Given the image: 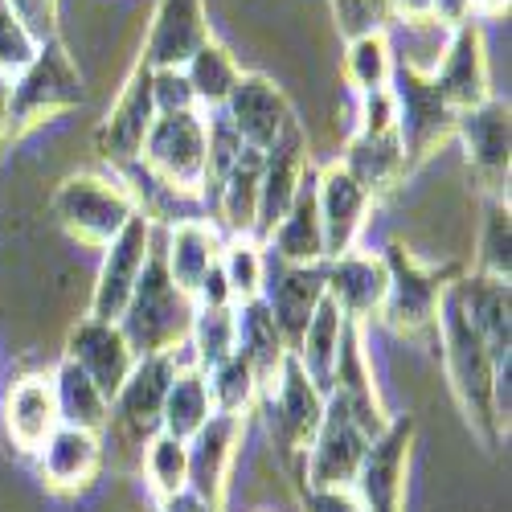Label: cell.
<instances>
[{"label":"cell","mask_w":512,"mask_h":512,"mask_svg":"<svg viewBox=\"0 0 512 512\" xmlns=\"http://www.w3.org/2000/svg\"><path fill=\"white\" fill-rule=\"evenodd\" d=\"M439 353H443L447 386H451V398H455L463 422L472 426V435L488 451H496L508 439V431L496 418V398H492L500 365L488 353V345H484V336L476 332V324L467 320L455 283L443 291V304H439Z\"/></svg>","instance_id":"1"},{"label":"cell","mask_w":512,"mask_h":512,"mask_svg":"<svg viewBox=\"0 0 512 512\" xmlns=\"http://www.w3.org/2000/svg\"><path fill=\"white\" fill-rule=\"evenodd\" d=\"M193 295H185L173 275L164 267V238L152 234L148 263L136 279V291L127 300L119 328L127 336L136 357H156V353H177L189 345V328H193Z\"/></svg>","instance_id":"2"},{"label":"cell","mask_w":512,"mask_h":512,"mask_svg":"<svg viewBox=\"0 0 512 512\" xmlns=\"http://www.w3.org/2000/svg\"><path fill=\"white\" fill-rule=\"evenodd\" d=\"M381 259H386V271H390V287L377 316L386 320L394 336L439 349V304H443V291L463 275V267H451V263L431 267L398 242L381 250Z\"/></svg>","instance_id":"3"},{"label":"cell","mask_w":512,"mask_h":512,"mask_svg":"<svg viewBox=\"0 0 512 512\" xmlns=\"http://www.w3.org/2000/svg\"><path fill=\"white\" fill-rule=\"evenodd\" d=\"M136 209L140 205L132 185L115 173H70L50 197L54 222L78 246H91V250H107V242L132 222Z\"/></svg>","instance_id":"4"},{"label":"cell","mask_w":512,"mask_h":512,"mask_svg":"<svg viewBox=\"0 0 512 512\" xmlns=\"http://www.w3.org/2000/svg\"><path fill=\"white\" fill-rule=\"evenodd\" d=\"M74 107H82V74L66 54L62 37H50L46 46H37L33 62L13 78V91H9L13 140H21L33 127L50 123Z\"/></svg>","instance_id":"5"},{"label":"cell","mask_w":512,"mask_h":512,"mask_svg":"<svg viewBox=\"0 0 512 512\" xmlns=\"http://www.w3.org/2000/svg\"><path fill=\"white\" fill-rule=\"evenodd\" d=\"M140 173L152 177L164 193L177 201L201 205V177H205V111L156 115L152 132L140 152Z\"/></svg>","instance_id":"6"},{"label":"cell","mask_w":512,"mask_h":512,"mask_svg":"<svg viewBox=\"0 0 512 512\" xmlns=\"http://www.w3.org/2000/svg\"><path fill=\"white\" fill-rule=\"evenodd\" d=\"M390 95H394V111H398V144L406 156V173H414L418 164H426L455 136L459 115L439 99L431 78H422L406 66H394Z\"/></svg>","instance_id":"7"},{"label":"cell","mask_w":512,"mask_h":512,"mask_svg":"<svg viewBox=\"0 0 512 512\" xmlns=\"http://www.w3.org/2000/svg\"><path fill=\"white\" fill-rule=\"evenodd\" d=\"M263 414H267V435L279 451L283 463H304L320 418H324V394L308 381V373L300 369V361L287 357L279 386L263 398Z\"/></svg>","instance_id":"8"},{"label":"cell","mask_w":512,"mask_h":512,"mask_svg":"<svg viewBox=\"0 0 512 512\" xmlns=\"http://www.w3.org/2000/svg\"><path fill=\"white\" fill-rule=\"evenodd\" d=\"M455 136L467 156V173L476 177L488 201H508V164H512V119L504 99H488L455 119Z\"/></svg>","instance_id":"9"},{"label":"cell","mask_w":512,"mask_h":512,"mask_svg":"<svg viewBox=\"0 0 512 512\" xmlns=\"http://www.w3.org/2000/svg\"><path fill=\"white\" fill-rule=\"evenodd\" d=\"M414 435H418L414 414H398L369 443L353 480V492L365 512H406V467H410Z\"/></svg>","instance_id":"10"},{"label":"cell","mask_w":512,"mask_h":512,"mask_svg":"<svg viewBox=\"0 0 512 512\" xmlns=\"http://www.w3.org/2000/svg\"><path fill=\"white\" fill-rule=\"evenodd\" d=\"M177 369H181L177 353L140 357L136 369L119 386V394L111 398V422L132 447H148L160 435V410H164V398H168Z\"/></svg>","instance_id":"11"},{"label":"cell","mask_w":512,"mask_h":512,"mask_svg":"<svg viewBox=\"0 0 512 512\" xmlns=\"http://www.w3.org/2000/svg\"><path fill=\"white\" fill-rule=\"evenodd\" d=\"M156 123V99H152V66L136 62L132 74H127L123 91L115 99V107L107 111V119L95 132V148L111 168H132L144 152V140Z\"/></svg>","instance_id":"12"},{"label":"cell","mask_w":512,"mask_h":512,"mask_svg":"<svg viewBox=\"0 0 512 512\" xmlns=\"http://www.w3.org/2000/svg\"><path fill=\"white\" fill-rule=\"evenodd\" d=\"M152 234H156V222L148 218L144 209H136L132 222H127L107 242L103 267H99V283H95V295H91V320L119 324L127 300H132V291H136V279H140V271L148 263Z\"/></svg>","instance_id":"13"},{"label":"cell","mask_w":512,"mask_h":512,"mask_svg":"<svg viewBox=\"0 0 512 512\" xmlns=\"http://www.w3.org/2000/svg\"><path fill=\"white\" fill-rule=\"evenodd\" d=\"M222 115L230 119L238 140L246 148H254V152H263V156L291 132V127H300L287 95L275 87L267 74H238Z\"/></svg>","instance_id":"14"},{"label":"cell","mask_w":512,"mask_h":512,"mask_svg":"<svg viewBox=\"0 0 512 512\" xmlns=\"http://www.w3.org/2000/svg\"><path fill=\"white\" fill-rule=\"evenodd\" d=\"M439 99L463 115L480 103L492 99V74H488V41H484V29L480 21H463L451 29L447 37V50H443V62L435 66L431 74Z\"/></svg>","instance_id":"15"},{"label":"cell","mask_w":512,"mask_h":512,"mask_svg":"<svg viewBox=\"0 0 512 512\" xmlns=\"http://www.w3.org/2000/svg\"><path fill=\"white\" fill-rule=\"evenodd\" d=\"M205 41H213L205 0H156L140 62L152 70H185Z\"/></svg>","instance_id":"16"},{"label":"cell","mask_w":512,"mask_h":512,"mask_svg":"<svg viewBox=\"0 0 512 512\" xmlns=\"http://www.w3.org/2000/svg\"><path fill=\"white\" fill-rule=\"evenodd\" d=\"M316 201H320V230H324V263L357 250V238L365 230V218L373 201L361 193V185L340 168V160L324 164L316 177Z\"/></svg>","instance_id":"17"},{"label":"cell","mask_w":512,"mask_h":512,"mask_svg":"<svg viewBox=\"0 0 512 512\" xmlns=\"http://www.w3.org/2000/svg\"><path fill=\"white\" fill-rule=\"evenodd\" d=\"M242 435H246V418L242 414H213L201 431L185 443V451H189V492H197L201 500L222 508L226 480H230L234 455L242 447Z\"/></svg>","instance_id":"18"},{"label":"cell","mask_w":512,"mask_h":512,"mask_svg":"<svg viewBox=\"0 0 512 512\" xmlns=\"http://www.w3.org/2000/svg\"><path fill=\"white\" fill-rule=\"evenodd\" d=\"M386 287H390V271L381 254L349 250L340 259L324 263V295L349 324H365L369 316H377L381 304H386Z\"/></svg>","instance_id":"19"},{"label":"cell","mask_w":512,"mask_h":512,"mask_svg":"<svg viewBox=\"0 0 512 512\" xmlns=\"http://www.w3.org/2000/svg\"><path fill=\"white\" fill-rule=\"evenodd\" d=\"M66 357L87 373L95 386L107 394V402L119 394V386L127 381V373L136 369V353L127 345V336L119 324H107V320H78L70 340H66Z\"/></svg>","instance_id":"20"},{"label":"cell","mask_w":512,"mask_h":512,"mask_svg":"<svg viewBox=\"0 0 512 512\" xmlns=\"http://www.w3.org/2000/svg\"><path fill=\"white\" fill-rule=\"evenodd\" d=\"M308 164V136L304 127H291V132L263 156V185H259V213H254V242L267 246L271 230L283 222V213L295 201V189H300Z\"/></svg>","instance_id":"21"},{"label":"cell","mask_w":512,"mask_h":512,"mask_svg":"<svg viewBox=\"0 0 512 512\" xmlns=\"http://www.w3.org/2000/svg\"><path fill=\"white\" fill-rule=\"evenodd\" d=\"M324 300V263L316 267H291L275 254H267V271H263V304L279 320L287 345H295L312 320L316 304Z\"/></svg>","instance_id":"22"},{"label":"cell","mask_w":512,"mask_h":512,"mask_svg":"<svg viewBox=\"0 0 512 512\" xmlns=\"http://www.w3.org/2000/svg\"><path fill=\"white\" fill-rule=\"evenodd\" d=\"M316 177H320V168L308 160L291 209L283 213V222L271 230V238L263 246L267 254H275V259H283L291 267H316V263H324V230H320Z\"/></svg>","instance_id":"23"},{"label":"cell","mask_w":512,"mask_h":512,"mask_svg":"<svg viewBox=\"0 0 512 512\" xmlns=\"http://www.w3.org/2000/svg\"><path fill=\"white\" fill-rule=\"evenodd\" d=\"M455 291L463 300L467 320L476 324V332L484 336L488 353L496 357V365L512 361V283L492 279V275H476L463 271L455 279Z\"/></svg>","instance_id":"24"},{"label":"cell","mask_w":512,"mask_h":512,"mask_svg":"<svg viewBox=\"0 0 512 512\" xmlns=\"http://www.w3.org/2000/svg\"><path fill=\"white\" fill-rule=\"evenodd\" d=\"M41 480L54 492H87L99 480L103 467V439L91 431H74V426H58L37 451Z\"/></svg>","instance_id":"25"},{"label":"cell","mask_w":512,"mask_h":512,"mask_svg":"<svg viewBox=\"0 0 512 512\" xmlns=\"http://www.w3.org/2000/svg\"><path fill=\"white\" fill-rule=\"evenodd\" d=\"M58 398H54V377L29 373L5 398V431L17 451L37 455L46 447V439L58 431Z\"/></svg>","instance_id":"26"},{"label":"cell","mask_w":512,"mask_h":512,"mask_svg":"<svg viewBox=\"0 0 512 512\" xmlns=\"http://www.w3.org/2000/svg\"><path fill=\"white\" fill-rule=\"evenodd\" d=\"M234 316H238V353L246 357L254 381H259V398H267L279 386V373H283V361L291 357V345L279 320L271 316V308L263 304V295L238 304Z\"/></svg>","instance_id":"27"},{"label":"cell","mask_w":512,"mask_h":512,"mask_svg":"<svg viewBox=\"0 0 512 512\" xmlns=\"http://www.w3.org/2000/svg\"><path fill=\"white\" fill-rule=\"evenodd\" d=\"M222 230L205 222V218H185L177 226H168L164 234V267L173 275V283L185 295H197L201 279L209 275V267L222 259Z\"/></svg>","instance_id":"28"},{"label":"cell","mask_w":512,"mask_h":512,"mask_svg":"<svg viewBox=\"0 0 512 512\" xmlns=\"http://www.w3.org/2000/svg\"><path fill=\"white\" fill-rule=\"evenodd\" d=\"M345 332H349V320L340 316V308L324 295V300L316 304V312H312V320L304 324L300 340L291 345V357L300 361V369L308 373V381L324 398H328L332 381H336L340 349H345Z\"/></svg>","instance_id":"29"},{"label":"cell","mask_w":512,"mask_h":512,"mask_svg":"<svg viewBox=\"0 0 512 512\" xmlns=\"http://www.w3.org/2000/svg\"><path fill=\"white\" fill-rule=\"evenodd\" d=\"M340 168H345V173L361 185V193L369 201L386 197L394 185H402L410 177L402 144H398V132L394 136H361V132H353L345 156H340Z\"/></svg>","instance_id":"30"},{"label":"cell","mask_w":512,"mask_h":512,"mask_svg":"<svg viewBox=\"0 0 512 512\" xmlns=\"http://www.w3.org/2000/svg\"><path fill=\"white\" fill-rule=\"evenodd\" d=\"M50 377H54V398H58V422L74 426V431H91V435L103 439V431L111 426L107 394L70 357H62Z\"/></svg>","instance_id":"31"},{"label":"cell","mask_w":512,"mask_h":512,"mask_svg":"<svg viewBox=\"0 0 512 512\" xmlns=\"http://www.w3.org/2000/svg\"><path fill=\"white\" fill-rule=\"evenodd\" d=\"M259 185H263V152L242 148L234 173L222 185V197L213 205V218L222 222L230 238H250L254 234V213H259Z\"/></svg>","instance_id":"32"},{"label":"cell","mask_w":512,"mask_h":512,"mask_svg":"<svg viewBox=\"0 0 512 512\" xmlns=\"http://www.w3.org/2000/svg\"><path fill=\"white\" fill-rule=\"evenodd\" d=\"M209 418H213V398H209L205 373L197 365H181L173 386H168L164 410H160V431L189 443Z\"/></svg>","instance_id":"33"},{"label":"cell","mask_w":512,"mask_h":512,"mask_svg":"<svg viewBox=\"0 0 512 512\" xmlns=\"http://www.w3.org/2000/svg\"><path fill=\"white\" fill-rule=\"evenodd\" d=\"M238 74L242 70H238L234 54L222 46V41H205L185 66V78H189L193 99H197L201 111H222L230 91H234V82H238Z\"/></svg>","instance_id":"34"},{"label":"cell","mask_w":512,"mask_h":512,"mask_svg":"<svg viewBox=\"0 0 512 512\" xmlns=\"http://www.w3.org/2000/svg\"><path fill=\"white\" fill-rule=\"evenodd\" d=\"M345 78L357 95L386 91L394 78V46L390 33H365L345 41Z\"/></svg>","instance_id":"35"},{"label":"cell","mask_w":512,"mask_h":512,"mask_svg":"<svg viewBox=\"0 0 512 512\" xmlns=\"http://www.w3.org/2000/svg\"><path fill=\"white\" fill-rule=\"evenodd\" d=\"M189 345H193V365L201 373L230 361L238 353V316H234V308H197L193 328H189Z\"/></svg>","instance_id":"36"},{"label":"cell","mask_w":512,"mask_h":512,"mask_svg":"<svg viewBox=\"0 0 512 512\" xmlns=\"http://www.w3.org/2000/svg\"><path fill=\"white\" fill-rule=\"evenodd\" d=\"M242 140H238V132L230 127V119L218 111L213 119H205V177H201V205L213 213V205H218V197H222V185H226V177L234 173V164H238V156H242Z\"/></svg>","instance_id":"37"},{"label":"cell","mask_w":512,"mask_h":512,"mask_svg":"<svg viewBox=\"0 0 512 512\" xmlns=\"http://www.w3.org/2000/svg\"><path fill=\"white\" fill-rule=\"evenodd\" d=\"M230 295H234V308L246 300H259L263 295V271H267V250L254 242V238H230L222 246V259H218Z\"/></svg>","instance_id":"38"},{"label":"cell","mask_w":512,"mask_h":512,"mask_svg":"<svg viewBox=\"0 0 512 512\" xmlns=\"http://www.w3.org/2000/svg\"><path fill=\"white\" fill-rule=\"evenodd\" d=\"M144 476H148V488L156 492V500L185 492L189 488V451H185V443L160 431L144 447Z\"/></svg>","instance_id":"39"},{"label":"cell","mask_w":512,"mask_h":512,"mask_svg":"<svg viewBox=\"0 0 512 512\" xmlns=\"http://www.w3.org/2000/svg\"><path fill=\"white\" fill-rule=\"evenodd\" d=\"M209 381V398H213V414H242L259 402V381H254L250 365L242 353H234L230 361H222L218 369L205 373Z\"/></svg>","instance_id":"40"},{"label":"cell","mask_w":512,"mask_h":512,"mask_svg":"<svg viewBox=\"0 0 512 512\" xmlns=\"http://www.w3.org/2000/svg\"><path fill=\"white\" fill-rule=\"evenodd\" d=\"M476 275H492L504 283L512 279V213H508V201H488L480 250H476Z\"/></svg>","instance_id":"41"},{"label":"cell","mask_w":512,"mask_h":512,"mask_svg":"<svg viewBox=\"0 0 512 512\" xmlns=\"http://www.w3.org/2000/svg\"><path fill=\"white\" fill-rule=\"evenodd\" d=\"M328 9L345 41L365 33H386L390 25V0H328Z\"/></svg>","instance_id":"42"},{"label":"cell","mask_w":512,"mask_h":512,"mask_svg":"<svg viewBox=\"0 0 512 512\" xmlns=\"http://www.w3.org/2000/svg\"><path fill=\"white\" fill-rule=\"evenodd\" d=\"M37 54V41L29 37V29L9 13V5L0 0V70L9 78H17Z\"/></svg>","instance_id":"43"},{"label":"cell","mask_w":512,"mask_h":512,"mask_svg":"<svg viewBox=\"0 0 512 512\" xmlns=\"http://www.w3.org/2000/svg\"><path fill=\"white\" fill-rule=\"evenodd\" d=\"M152 99L156 115H181V111H201L193 99V87L185 70H152Z\"/></svg>","instance_id":"44"},{"label":"cell","mask_w":512,"mask_h":512,"mask_svg":"<svg viewBox=\"0 0 512 512\" xmlns=\"http://www.w3.org/2000/svg\"><path fill=\"white\" fill-rule=\"evenodd\" d=\"M5 5L29 29L37 46H46L50 37H58V0H5Z\"/></svg>","instance_id":"45"},{"label":"cell","mask_w":512,"mask_h":512,"mask_svg":"<svg viewBox=\"0 0 512 512\" xmlns=\"http://www.w3.org/2000/svg\"><path fill=\"white\" fill-rule=\"evenodd\" d=\"M357 132L361 136H394L398 132V111H394L390 87L361 95V123H357Z\"/></svg>","instance_id":"46"},{"label":"cell","mask_w":512,"mask_h":512,"mask_svg":"<svg viewBox=\"0 0 512 512\" xmlns=\"http://www.w3.org/2000/svg\"><path fill=\"white\" fill-rule=\"evenodd\" d=\"M295 500H300V512H365L353 488H312L300 480Z\"/></svg>","instance_id":"47"},{"label":"cell","mask_w":512,"mask_h":512,"mask_svg":"<svg viewBox=\"0 0 512 512\" xmlns=\"http://www.w3.org/2000/svg\"><path fill=\"white\" fill-rule=\"evenodd\" d=\"M193 304H197V308H234L230 283H226V275H222L218 263H213L209 275L201 279V287H197V295H193Z\"/></svg>","instance_id":"48"},{"label":"cell","mask_w":512,"mask_h":512,"mask_svg":"<svg viewBox=\"0 0 512 512\" xmlns=\"http://www.w3.org/2000/svg\"><path fill=\"white\" fill-rule=\"evenodd\" d=\"M390 21H435V0H390Z\"/></svg>","instance_id":"49"},{"label":"cell","mask_w":512,"mask_h":512,"mask_svg":"<svg viewBox=\"0 0 512 512\" xmlns=\"http://www.w3.org/2000/svg\"><path fill=\"white\" fill-rule=\"evenodd\" d=\"M160 512H222L218 504H209V500H201L197 492H177V496H164L160 500Z\"/></svg>","instance_id":"50"},{"label":"cell","mask_w":512,"mask_h":512,"mask_svg":"<svg viewBox=\"0 0 512 512\" xmlns=\"http://www.w3.org/2000/svg\"><path fill=\"white\" fill-rule=\"evenodd\" d=\"M435 21L455 29L463 21H472V5H467V0H435Z\"/></svg>","instance_id":"51"},{"label":"cell","mask_w":512,"mask_h":512,"mask_svg":"<svg viewBox=\"0 0 512 512\" xmlns=\"http://www.w3.org/2000/svg\"><path fill=\"white\" fill-rule=\"evenodd\" d=\"M9 91H13V78L0 70V152L13 144V127H9Z\"/></svg>","instance_id":"52"},{"label":"cell","mask_w":512,"mask_h":512,"mask_svg":"<svg viewBox=\"0 0 512 512\" xmlns=\"http://www.w3.org/2000/svg\"><path fill=\"white\" fill-rule=\"evenodd\" d=\"M467 5H472V21H496L508 13L512 0H467Z\"/></svg>","instance_id":"53"},{"label":"cell","mask_w":512,"mask_h":512,"mask_svg":"<svg viewBox=\"0 0 512 512\" xmlns=\"http://www.w3.org/2000/svg\"><path fill=\"white\" fill-rule=\"evenodd\" d=\"M259 512H267V508H259Z\"/></svg>","instance_id":"54"}]
</instances>
